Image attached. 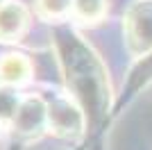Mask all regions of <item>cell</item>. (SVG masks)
Wrapping results in <instances>:
<instances>
[{
	"label": "cell",
	"instance_id": "cell-8",
	"mask_svg": "<svg viewBox=\"0 0 152 150\" xmlns=\"http://www.w3.org/2000/svg\"><path fill=\"white\" fill-rule=\"evenodd\" d=\"M70 9H73V0H34V12L39 18L43 21H61L70 18Z\"/></svg>",
	"mask_w": 152,
	"mask_h": 150
},
{
	"label": "cell",
	"instance_id": "cell-6",
	"mask_svg": "<svg viewBox=\"0 0 152 150\" xmlns=\"http://www.w3.org/2000/svg\"><path fill=\"white\" fill-rule=\"evenodd\" d=\"M32 77V62L20 52H7L0 57V84L20 87Z\"/></svg>",
	"mask_w": 152,
	"mask_h": 150
},
{
	"label": "cell",
	"instance_id": "cell-3",
	"mask_svg": "<svg viewBox=\"0 0 152 150\" xmlns=\"http://www.w3.org/2000/svg\"><path fill=\"white\" fill-rule=\"evenodd\" d=\"M86 116L82 107L70 98H55L48 102V130L59 139L77 141L84 134Z\"/></svg>",
	"mask_w": 152,
	"mask_h": 150
},
{
	"label": "cell",
	"instance_id": "cell-1",
	"mask_svg": "<svg viewBox=\"0 0 152 150\" xmlns=\"http://www.w3.org/2000/svg\"><path fill=\"white\" fill-rule=\"evenodd\" d=\"M70 41H66V50L70 55L61 57L66 64V77L68 87L73 89L77 100H82L86 109H93L95 114H104V105L109 98L107 89V75L102 68L100 59L91 52L84 43L77 41V37L68 34Z\"/></svg>",
	"mask_w": 152,
	"mask_h": 150
},
{
	"label": "cell",
	"instance_id": "cell-7",
	"mask_svg": "<svg viewBox=\"0 0 152 150\" xmlns=\"http://www.w3.org/2000/svg\"><path fill=\"white\" fill-rule=\"evenodd\" d=\"M107 16V0H73L70 18L86 25H95Z\"/></svg>",
	"mask_w": 152,
	"mask_h": 150
},
{
	"label": "cell",
	"instance_id": "cell-10",
	"mask_svg": "<svg viewBox=\"0 0 152 150\" xmlns=\"http://www.w3.org/2000/svg\"><path fill=\"white\" fill-rule=\"evenodd\" d=\"M7 2H12V0H0V7H5Z\"/></svg>",
	"mask_w": 152,
	"mask_h": 150
},
{
	"label": "cell",
	"instance_id": "cell-9",
	"mask_svg": "<svg viewBox=\"0 0 152 150\" xmlns=\"http://www.w3.org/2000/svg\"><path fill=\"white\" fill-rule=\"evenodd\" d=\"M18 107H20V100H18V96L14 93V89L12 87H0V123L12 125Z\"/></svg>",
	"mask_w": 152,
	"mask_h": 150
},
{
	"label": "cell",
	"instance_id": "cell-4",
	"mask_svg": "<svg viewBox=\"0 0 152 150\" xmlns=\"http://www.w3.org/2000/svg\"><path fill=\"white\" fill-rule=\"evenodd\" d=\"M48 127V102L39 96L20 100V107L12 121V132L18 139H34Z\"/></svg>",
	"mask_w": 152,
	"mask_h": 150
},
{
	"label": "cell",
	"instance_id": "cell-2",
	"mask_svg": "<svg viewBox=\"0 0 152 150\" xmlns=\"http://www.w3.org/2000/svg\"><path fill=\"white\" fill-rule=\"evenodd\" d=\"M123 34L132 57L152 50V0H136L123 16Z\"/></svg>",
	"mask_w": 152,
	"mask_h": 150
},
{
	"label": "cell",
	"instance_id": "cell-5",
	"mask_svg": "<svg viewBox=\"0 0 152 150\" xmlns=\"http://www.w3.org/2000/svg\"><path fill=\"white\" fill-rule=\"evenodd\" d=\"M30 9L23 2H7L0 7V43H16L30 30Z\"/></svg>",
	"mask_w": 152,
	"mask_h": 150
}]
</instances>
